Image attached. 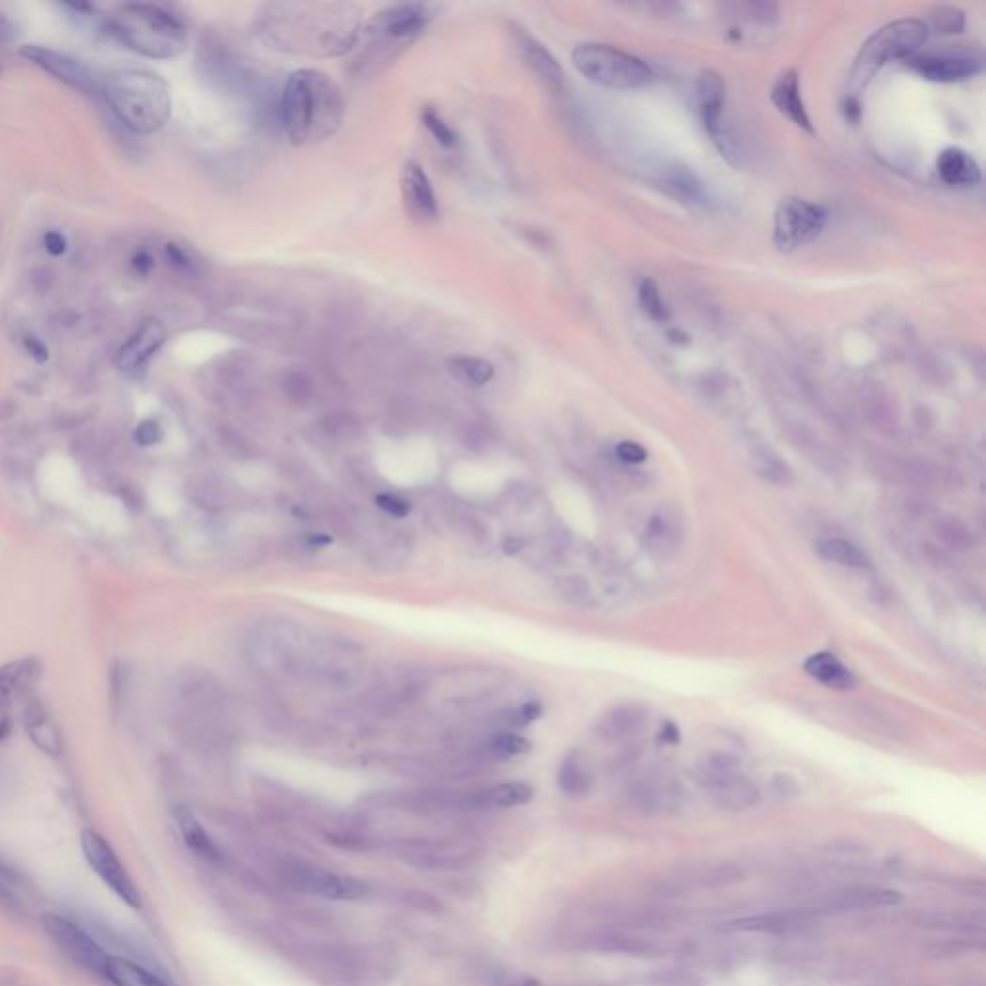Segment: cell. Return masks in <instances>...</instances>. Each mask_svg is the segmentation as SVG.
Instances as JSON below:
<instances>
[{
    "label": "cell",
    "mask_w": 986,
    "mask_h": 986,
    "mask_svg": "<svg viewBox=\"0 0 986 986\" xmlns=\"http://www.w3.org/2000/svg\"><path fill=\"white\" fill-rule=\"evenodd\" d=\"M376 505L390 517H395V519H403L411 513L413 505L407 497L399 495V493H380L376 497Z\"/></svg>",
    "instance_id": "cell-40"
},
{
    "label": "cell",
    "mask_w": 986,
    "mask_h": 986,
    "mask_svg": "<svg viewBox=\"0 0 986 986\" xmlns=\"http://www.w3.org/2000/svg\"><path fill=\"white\" fill-rule=\"evenodd\" d=\"M935 532L942 544L948 545L950 549H956V551H969L975 547V542H977L973 530L963 520L952 517V515H946V517H940L936 520Z\"/></svg>",
    "instance_id": "cell-33"
},
{
    "label": "cell",
    "mask_w": 986,
    "mask_h": 986,
    "mask_svg": "<svg viewBox=\"0 0 986 986\" xmlns=\"http://www.w3.org/2000/svg\"><path fill=\"white\" fill-rule=\"evenodd\" d=\"M515 986H542V983H540V981H536V979H532V977H526V979H522V981L517 983Z\"/></svg>",
    "instance_id": "cell-56"
},
{
    "label": "cell",
    "mask_w": 986,
    "mask_h": 986,
    "mask_svg": "<svg viewBox=\"0 0 986 986\" xmlns=\"http://www.w3.org/2000/svg\"><path fill=\"white\" fill-rule=\"evenodd\" d=\"M492 748L495 752L503 753V755H522V753H528L532 750V744L520 734L505 732V734H497L493 738Z\"/></svg>",
    "instance_id": "cell-39"
},
{
    "label": "cell",
    "mask_w": 986,
    "mask_h": 986,
    "mask_svg": "<svg viewBox=\"0 0 986 986\" xmlns=\"http://www.w3.org/2000/svg\"><path fill=\"white\" fill-rule=\"evenodd\" d=\"M771 101L784 118H788L798 128L813 133V124L802 97L800 74L794 68H786L777 78L771 89Z\"/></svg>",
    "instance_id": "cell-19"
},
{
    "label": "cell",
    "mask_w": 986,
    "mask_h": 986,
    "mask_svg": "<svg viewBox=\"0 0 986 986\" xmlns=\"http://www.w3.org/2000/svg\"><path fill=\"white\" fill-rule=\"evenodd\" d=\"M753 468L769 484H775V486H790L792 484L790 467L773 451H757Z\"/></svg>",
    "instance_id": "cell-35"
},
{
    "label": "cell",
    "mask_w": 986,
    "mask_h": 986,
    "mask_svg": "<svg viewBox=\"0 0 986 986\" xmlns=\"http://www.w3.org/2000/svg\"><path fill=\"white\" fill-rule=\"evenodd\" d=\"M805 673L817 678L834 690H852L856 678L846 665H842L831 653H815L805 661Z\"/></svg>",
    "instance_id": "cell-25"
},
{
    "label": "cell",
    "mask_w": 986,
    "mask_h": 986,
    "mask_svg": "<svg viewBox=\"0 0 986 986\" xmlns=\"http://www.w3.org/2000/svg\"><path fill=\"white\" fill-rule=\"evenodd\" d=\"M0 906L10 911L22 909V896L16 888V883L2 869H0Z\"/></svg>",
    "instance_id": "cell-44"
},
{
    "label": "cell",
    "mask_w": 986,
    "mask_h": 986,
    "mask_svg": "<svg viewBox=\"0 0 986 986\" xmlns=\"http://www.w3.org/2000/svg\"><path fill=\"white\" fill-rule=\"evenodd\" d=\"M166 341V328L160 320L147 318L116 353V366L124 374H137L155 357Z\"/></svg>",
    "instance_id": "cell-15"
},
{
    "label": "cell",
    "mask_w": 986,
    "mask_h": 986,
    "mask_svg": "<svg viewBox=\"0 0 986 986\" xmlns=\"http://www.w3.org/2000/svg\"><path fill=\"white\" fill-rule=\"evenodd\" d=\"M104 26L124 47L145 58L170 60L187 49L185 26L156 4L133 2L118 6Z\"/></svg>",
    "instance_id": "cell-4"
},
{
    "label": "cell",
    "mask_w": 986,
    "mask_h": 986,
    "mask_svg": "<svg viewBox=\"0 0 986 986\" xmlns=\"http://www.w3.org/2000/svg\"><path fill=\"white\" fill-rule=\"evenodd\" d=\"M522 549H524V542L520 538H507L503 544V551L507 555H517Z\"/></svg>",
    "instance_id": "cell-54"
},
{
    "label": "cell",
    "mask_w": 986,
    "mask_h": 986,
    "mask_svg": "<svg viewBox=\"0 0 986 986\" xmlns=\"http://www.w3.org/2000/svg\"><path fill=\"white\" fill-rule=\"evenodd\" d=\"M696 103L703 128L711 135L717 149L734 164H740V151L725 122L727 85L715 70H703L696 81Z\"/></svg>",
    "instance_id": "cell-9"
},
{
    "label": "cell",
    "mask_w": 986,
    "mask_h": 986,
    "mask_svg": "<svg viewBox=\"0 0 986 986\" xmlns=\"http://www.w3.org/2000/svg\"><path fill=\"white\" fill-rule=\"evenodd\" d=\"M24 725L29 740L41 752L51 757H58L62 753V736L41 701H29L24 715Z\"/></svg>",
    "instance_id": "cell-21"
},
{
    "label": "cell",
    "mask_w": 986,
    "mask_h": 986,
    "mask_svg": "<svg viewBox=\"0 0 986 986\" xmlns=\"http://www.w3.org/2000/svg\"><path fill=\"white\" fill-rule=\"evenodd\" d=\"M715 794L721 800V804L734 807V809L748 807V805L757 802V788L753 786L750 780L744 779L742 775H736V777L727 780L725 784L717 786Z\"/></svg>",
    "instance_id": "cell-34"
},
{
    "label": "cell",
    "mask_w": 986,
    "mask_h": 986,
    "mask_svg": "<svg viewBox=\"0 0 986 986\" xmlns=\"http://www.w3.org/2000/svg\"><path fill=\"white\" fill-rule=\"evenodd\" d=\"M927 37L929 27L923 20L915 18L896 20L877 29L857 52L854 68L850 72V89L854 93L865 89L884 66L898 60L906 62L915 56L925 45Z\"/></svg>",
    "instance_id": "cell-5"
},
{
    "label": "cell",
    "mask_w": 986,
    "mask_h": 986,
    "mask_svg": "<svg viewBox=\"0 0 986 986\" xmlns=\"http://www.w3.org/2000/svg\"><path fill=\"white\" fill-rule=\"evenodd\" d=\"M361 27L349 4H280L270 8L262 33L286 51L330 56L351 51Z\"/></svg>",
    "instance_id": "cell-1"
},
{
    "label": "cell",
    "mask_w": 986,
    "mask_h": 986,
    "mask_svg": "<svg viewBox=\"0 0 986 986\" xmlns=\"http://www.w3.org/2000/svg\"><path fill=\"white\" fill-rule=\"evenodd\" d=\"M542 711H544V707L540 701H526L509 713L507 723L515 728L528 727L530 723H534L542 715Z\"/></svg>",
    "instance_id": "cell-42"
},
{
    "label": "cell",
    "mask_w": 986,
    "mask_h": 986,
    "mask_svg": "<svg viewBox=\"0 0 986 986\" xmlns=\"http://www.w3.org/2000/svg\"><path fill=\"white\" fill-rule=\"evenodd\" d=\"M661 742L663 744H671V746H675V744L680 742V732H678V728L673 723H667L665 727L661 728Z\"/></svg>",
    "instance_id": "cell-53"
},
{
    "label": "cell",
    "mask_w": 986,
    "mask_h": 986,
    "mask_svg": "<svg viewBox=\"0 0 986 986\" xmlns=\"http://www.w3.org/2000/svg\"><path fill=\"white\" fill-rule=\"evenodd\" d=\"M106 979L114 986H170L149 969L133 961L112 958V956L106 967Z\"/></svg>",
    "instance_id": "cell-26"
},
{
    "label": "cell",
    "mask_w": 986,
    "mask_h": 986,
    "mask_svg": "<svg viewBox=\"0 0 986 986\" xmlns=\"http://www.w3.org/2000/svg\"><path fill=\"white\" fill-rule=\"evenodd\" d=\"M592 775L588 771L586 759L580 752H572L565 757L559 769V786L569 796H582L590 790Z\"/></svg>",
    "instance_id": "cell-28"
},
{
    "label": "cell",
    "mask_w": 986,
    "mask_h": 986,
    "mask_svg": "<svg viewBox=\"0 0 986 986\" xmlns=\"http://www.w3.org/2000/svg\"><path fill=\"white\" fill-rule=\"evenodd\" d=\"M282 124L293 145H312L339 130L345 103L338 83L320 70H297L287 79L282 101Z\"/></svg>",
    "instance_id": "cell-2"
},
{
    "label": "cell",
    "mask_w": 986,
    "mask_h": 986,
    "mask_svg": "<svg viewBox=\"0 0 986 986\" xmlns=\"http://www.w3.org/2000/svg\"><path fill=\"white\" fill-rule=\"evenodd\" d=\"M420 118H422V124L424 128L430 131V135L445 147V149H453L457 145V135L455 131L449 128V124H445L442 116L430 108V106H424L422 112H420Z\"/></svg>",
    "instance_id": "cell-36"
},
{
    "label": "cell",
    "mask_w": 986,
    "mask_h": 986,
    "mask_svg": "<svg viewBox=\"0 0 986 986\" xmlns=\"http://www.w3.org/2000/svg\"><path fill=\"white\" fill-rule=\"evenodd\" d=\"M24 345H26L27 353L37 361V363H47L49 361V351L47 347L35 338L24 339Z\"/></svg>",
    "instance_id": "cell-51"
},
{
    "label": "cell",
    "mask_w": 986,
    "mask_h": 986,
    "mask_svg": "<svg viewBox=\"0 0 986 986\" xmlns=\"http://www.w3.org/2000/svg\"><path fill=\"white\" fill-rule=\"evenodd\" d=\"M827 210L802 197H784L775 210L773 243L780 253H794L813 243L827 226Z\"/></svg>",
    "instance_id": "cell-8"
},
{
    "label": "cell",
    "mask_w": 986,
    "mask_h": 986,
    "mask_svg": "<svg viewBox=\"0 0 986 986\" xmlns=\"http://www.w3.org/2000/svg\"><path fill=\"white\" fill-rule=\"evenodd\" d=\"M738 759L728 753H711L707 755L698 767V775L711 790L725 784L727 780L738 775Z\"/></svg>",
    "instance_id": "cell-32"
},
{
    "label": "cell",
    "mask_w": 986,
    "mask_h": 986,
    "mask_svg": "<svg viewBox=\"0 0 986 986\" xmlns=\"http://www.w3.org/2000/svg\"><path fill=\"white\" fill-rule=\"evenodd\" d=\"M81 850H83V856L87 859L89 867L99 875V879L124 904H128L133 909L141 908L139 892L131 881L126 867L122 865V861L118 859L112 846L104 840L99 832L89 831V829L81 832Z\"/></svg>",
    "instance_id": "cell-10"
},
{
    "label": "cell",
    "mask_w": 986,
    "mask_h": 986,
    "mask_svg": "<svg viewBox=\"0 0 986 986\" xmlns=\"http://www.w3.org/2000/svg\"><path fill=\"white\" fill-rule=\"evenodd\" d=\"M12 730V721H10V713H0V740H4Z\"/></svg>",
    "instance_id": "cell-55"
},
{
    "label": "cell",
    "mask_w": 986,
    "mask_h": 986,
    "mask_svg": "<svg viewBox=\"0 0 986 986\" xmlns=\"http://www.w3.org/2000/svg\"><path fill=\"white\" fill-rule=\"evenodd\" d=\"M131 266H133V268H135V272H139L141 276H147V274L153 270L155 260H153V257H151L147 251H139V253H135V257L131 259Z\"/></svg>",
    "instance_id": "cell-52"
},
{
    "label": "cell",
    "mask_w": 986,
    "mask_h": 986,
    "mask_svg": "<svg viewBox=\"0 0 986 986\" xmlns=\"http://www.w3.org/2000/svg\"><path fill=\"white\" fill-rule=\"evenodd\" d=\"M615 453L621 461L628 463V465H640L648 459V451L640 443L621 442L617 445Z\"/></svg>",
    "instance_id": "cell-47"
},
{
    "label": "cell",
    "mask_w": 986,
    "mask_h": 986,
    "mask_svg": "<svg viewBox=\"0 0 986 986\" xmlns=\"http://www.w3.org/2000/svg\"><path fill=\"white\" fill-rule=\"evenodd\" d=\"M648 725V711L642 705H621L609 711L597 725V734L603 740L619 742L638 734Z\"/></svg>",
    "instance_id": "cell-22"
},
{
    "label": "cell",
    "mask_w": 986,
    "mask_h": 986,
    "mask_svg": "<svg viewBox=\"0 0 986 986\" xmlns=\"http://www.w3.org/2000/svg\"><path fill=\"white\" fill-rule=\"evenodd\" d=\"M815 551L823 559L836 563V565H842V567H850V569H865L871 563L869 557L857 545L846 542V540H840V538H829V540L817 542Z\"/></svg>",
    "instance_id": "cell-27"
},
{
    "label": "cell",
    "mask_w": 986,
    "mask_h": 986,
    "mask_svg": "<svg viewBox=\"0 0 986 986\" xmlns=\"http://www.w3.org/2000/svg\"><path fill=\"white\" fill-rule=\"evenodd\" d=\"M104 103L135 135H153L172 116V95L164 79L149 70H118L101 83Z\"/></svg>",
    "instance_id": "cell-3"
},
{
    "label": "cell",
    "mask_w": 986,
    "mask_h": 986,
    "mask_svg": "<svg viewBox=\"0 0 986 986\" xmlns=\"http://www.w3.org/2000/svg\"><path fill=\"white\" fill-rule=\"evenodd\" d=\"M43 675L37 657H24L0 665V713H10L16 701L26 700Z\"/></svg>",
    "instance_id": "cell-18"
},
{
    "label": "cell",
    "mask_w": 986,
    "mask_h": 986,
    "mask_svg": "<svg viewBox=\"0 0 986 986\" xmlns=\"http://www.w3.org/2000/svg\"><path fill=\"white\" fill-rule=\"evenodd\" d=\"M680 538H682V520L673 509H661L649 519L646 544L653 553L661 557L671 555L680 545Z\"/></svg>",
    "instance_id": "cell-24"
},
{
    "label": "cell",
    "mask_w": 986,
    "mask_h": 986,
    "mask_svg": "<svg viewBox=\"0 0 986 986\" xmlns=\"http://www.w3.org/2000/svg\"><path fill=\"white\" fill-rule=\"evenodd\" d=\"M511 37L522 62L530 68V72L551 91H561L565 87V72L559 60L519 24H511Z\"/></svg>",
    "instance_id": "cell-16"
},
{
    "label": "cell",
    "mask_w": 986,
    "mask_h": 986,
    "mask_svg": "<svg viewBox=\"0 0 986 986\" xmlns=\"http://www.w3.org/2000/svg\"><path fill=\"white\" fill-rule=\"evenodd\" d=\"M588 594H590L588 584L578 576H571V578L563 580V584H561V596L571 603H582Z\"/></svg>",
    "instance_id": "cell-45"
},
{
    "label": "cell",
    "mask_w": 986,
    "mask_h": 986,
    "mask_svg": "<svg viewBox=\"0 0 986 986\" xmlns=\"http://www.w3.org/2000/svg\"><path fill=\"white\" fill-rule=\"evenodd\" d=\"M0 76H2V68H0Z\"/></svg>",
    "instance_id": "cell-57"
},
{
    "label": "cell",
    "mask_w": 986,
    "mask_h": 986,
    "mask_svg": "<svg viewBox=\"0 0 986 986\" xmlns=\"http://www.w3.org/2000/svg\"><path fill=\"white\" fill-rule=\"evenodd\" d=\"M861 902L867 906H898L904 902V896L898 890L888 888H863L859 894Z\"/></svg>",
    "instance_id": "cell-41"
},
{
    "label": "cell",
    "mask_w": 986,
    "mask_h": 986,
    "mask_svg": "<svg viewBox=\"0 0 986 986\" xmlns=\"http://www.w3.org/2000/svg\"><path fill=\"white\" fill-rule=\"evenodd\" d=\"M638 301H640L644 312L649 314L653 320H665L669 316L667 307L663 303V297L659 293V287L655 286L653 280L644 278L640 282V286H638Z\"/></svg>",
    "instance_id": "cell-37"
},
{
    "label": "cell",
    "mask_w": 986,
    "mask_h": 986,
    "mask_svg": "<svg viewBox=\"0 0 986 986\" xmlns=\"http://www.w3.org/2000/svg\"><path fill=\"white\" fill-rule=\"evenodd\" d=\"M909 68L921 78L935 83H958L977 76L983 70L979 58L969 54H952V52H917L906 60Z\"/></svg>",
    "instance_id": "cell-14"
},
{
    "label": "cell",
    "mask_w": 986,
    "mask_h": 986,
    "mask_svg": "<svg viewBox=\"0 0 986 986\" xmlns=\"http://www.w3.org/2000/svg\"><path fill=\"white\" fill-rule=\"evenodd\" d=\"M166 257L170 260V264L180 270V272H191L193 270V262L189 259V255L183 251L180 245L176 243H168L166 245Z\"/></svg>",
    "instance_id": "cell-48"
},
{
    "label": "cell",
    "mask_w": 986,
    "mask_h": 986,
    "mask_svg": "<svg viewBox=\"0 0 986 986\" xmlns=\"http://www.w3.org/2000/svg\"><path fill=\"white\" fill-rule=\"evenodd\" d=\"M287 883L295 886L297 890L309 892L312 896H320V898H328V900H341V902L359 900L368 892V884L355 879V877L332 873V871L314 867L309 863L289 867L287 869Z\"/></svg>",
    "instance_id": "cell-13"
},
{
    "label": "cell",
    "mask_w": 986,
    "mask_h": 986,
    "mask_svg": "<svg viewBox=\"0 0 986 986\" xmlns=\"http://www.w3.org/2000/svg\"><path fill=\"white\" fill-rule=\"evenodd\" d=\"M16 37H18V27L14 24V20L0 10V45L14 43Z\"/></svg>",
    "instance_id": "cell-50"
},
{
    "label": "cell",
    "mask_w": 986,
    "mask_h": 986,
    "mask_svg": "<svg viewBox=\"0 0 986 986\" xmlns=\"http://www.w3.org/2000/svg\"><path fill=\"white\" fill-rule=\"evenodd\" d=\"M401 193H403V203L411 218L418 222H434L440 216L438 207V197L434 193L432 182L428 174L422 170V166L411 160L405 164L403 174H401Z\"/></svg>",
    "instance_id": "cell-17"
},
{
    "label": "cell",
    "mask_w": 986,
    "mask_h": 986,
    "mask_svg": "<svg viewBox=\"0 0 986 986\" xmlns=\"http://www.w3.org/2000/svg\"><path fill=\"white\" fill-rule=\"evenodd\" d=\"M938 178L950 187H975L981 182L979 162L960 147L944 149L936 158Z\"/></svg>",
    "instance_id": "cell-20"
},
{
    "label": "cell",
    "mask_w": 986,
    "mask_h": 986,
    "mask_svg": "<svg viewBox=\"0 0 986 986\" xmlns=\"http://www.w3.org/2000/svg\"><path fill=\"white\" fill-rule=\"evenodd\" d=\"M162 438H164V430L155 418H147L139 422L133 432V440L141 447H153L156 443L162 442Z\"/></svg>",
    "instance_id": "cell-43"
},
{
    "label": "cell",
    "mask_w": 986,
    "mask_h": 986,
    "mask_svg": "<svg viewBox=\"0 0 986 986\" xmlns=\"http://www.w3.org/2000/svg\"><path fill=\"white\" fill-rule=\"evenodd\" d=\"M45 931L68 960L89 973L106 977L110 956L76 923L60 915H45Z\"/></svg>",
    "instance_id": "cell-11"
},
{
    "label": "cell",
    "mask_w": 986,
    "mask_h": 986,
    "mask_svg": "<svg viewBox=\"0 0 986 986\" xmlns=\"http://www.w3.org/2000/svg\"><path fill=\"white\" fill-rule=\"evenodd\" d=\"M20 54L31 62L33 66L41 68L45 74H49L56 81L64 83L66 87L85 93V95H97L101 93V83L97 74L78 58L66 54V52L54 51L49 47L41 45H26L20 49Z\"/></svg>",
    "instance_id": "cell-12"
},
{
    "label": "cell",
    "mask_w": 986,
    "mask_h": 986,
    "mask_svg": "<svg viewBox=\"0 0 986 986\" xmlns=\"http://www.w3.org/2000/svg\"><path fill=\"white\" fill-rule=\"evenodd\" d=\"M927 27L929 29L933 27L936 33H940V35L960 33L961 29L965 27V14L956 6H940L931 16V26Z\"/></svg>",
    "instance_id": "cell-38"
},
{
    "label": "cell",
    "mask_w": 986,
    "mask_h": 986,
    "mask_svg": "<svg viewBox=\"0 0 986 986\" xmlns=\"http://www.w3.org/2000/svg\"><path fill=\"white\" fill-rule=\"evenodd\" d=\"M732 929L736 931H777L780 923L775 917H750V919H740L730 923Z\"/></svg>",
    "instance_id": "cell-46"
},
{
    "label": "cell",
    "mask_w": 986,
    "mask_h": 986,
    "mask_svg": "<svg viewBox=\"0 0 986 986\" xmlns=\"http://www.w3.org/2000/svg\"><path fill=\"white\" fill-rule=\"evenodd\" d=\"M43 241H45L47 253H51L52 257H60L68 249V241L60 232H47Z\"/></svg>",
    "instance_id": "cell-49"
},
{
    "label": "cell",
    "mask_w": 986,
    "mask_h": 986,
    "mask_svg": "<svg viewBox=\"0 0 986 986\" xmlns=\"http://www.w3.org/2000/svg\"><path fill=\"white\" fill-rule=\"evenodd\" d=\"M534 798V788L526 782H505L484 792L478 802L486 807H517Z\"/></svg>",
    "instance_id": "cell-31"
},
{
    "label": "cell",
    "mask_w": 986,
    "mask_h": 986,
    "mask_svg": "<svg viewBox=\"0 0 986 986\" xmlns=\"http://www.w3.org/2000/svg\"><path fill=\"white\" fill-rule=\"evenodd\" d=\"M661 185L663 189L673 195L678 201L682 203H701L703 199V187L701 183L698 182V178L686 170V168H671V170H663V176H661Z\"/></svg>",
    "instance_id": "cell-29"
},
{
    "label": "cell",
    "mask_w": 986,
    "mask_h": 986,
    "mask_svg": "<svg viewBox=\"0 0 986 986\" xmlns=\"http://www.w3.org/2000/svg\"><path fill=\"white\" fill-rule=\"evenodd\" d=\"M572 64L584 78L615 91L640 89L655 78L642 58L605 43L578 45L572 51Z\"/></svg>",
    "instance_id": "cell-6"
},
{
    "label": "cell",
    "mask_w": 986,
    "mask_h": 986,
    "mask_svg": "<svg viewBox=\"0 0 986 986\" xmlns=\"http://www.w3.org/2000/svg\"><path fill=\"white\" fill-rule=\"evenodd\" d=\"M174 817H176V823L180 827L187 848L193 854L203 857L208 863H220L222 861V852H220L218 844L212 840V836L199 823V819L195 817V813L189 807L178 805L174 809Z\"/></svg>",
    "instance_id": "cell-23"
},
{
    "label": "cell",
    "mask_w": 986,
    "mask_h": 986,
    "mask_svg": "<svg viewBox=\"0 0 986 986\" xmlns=\"http://www.w3.org/2000/svg\"><path fill=\"white\" fill-rule=\"evenodd\" d=\"M447 366L455 378H459L468 386H486L488 382H492L495 374L493 364L480 357H467V355L451 357L447 361Z\"/></svg>",
    "instance_id": "cell-30"
},
{
    "label": "cell",
    "mask_w": 986,
    "mask_h": 986,
    "mask_svg": "<svg viewBox=\"0 0 986 986\" xmlns=\"http://www.w3.org/2000/svg\"><path fill=\"white\" fill-rule=\"evenodd\" d=\"M430 8L426 4H397L376 14L361 27L357 45H363L364 54L374 52L391 56L397 49L411 45L430 24Z\"/></svg>",
    "instance_id": "cell-7"
}]
</instances>
